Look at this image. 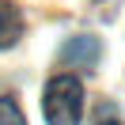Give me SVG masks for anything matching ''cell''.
I'll return each instance as SVG.
<instances>
[{
    "mask_svg": "<svg viewBox=\"0 0 125 125\" xmlns=\"http://www.w3.org/2000/svg\"><path fill=\"white\" fill-rule=\"evenodd\" d=\"M46 125H80L83 114V83L76 76H53L42 95Z\"/></svg>",
    "mask_w": 125,
    "mask_h": 125,
    "instance_id": "cell-1",
    "label": "cell"
},
{
    "mask_svg": "<svg viewBox=\"0 0 125 125\" xmlns=\"http://www.w3.org/2000/svg\"><path fill=\"white\" fill-rule=\"evenodd\" d=\"M102 57V42L95 34H76L61 46V61L64 64H76V68H95Z\"/></svg>",
    "mask_w": 125,
    "mask_h": 125,
    "instance_id": "cell-2",
    "label": "cell"
},
{
    "mask_svg": "<svg viewBox=\"0 0 125 125\" xmlns=\"http://www.w3.org/2000/svg\"><path fill=\"white\" fill-rule=\"evenodd\" d=\"M23 34V23H19V11L11 0H0V49L15 46V38Z\"/></svg>",
    "mask_w": 125,
    "mask_h": 125,
    "instance_id": "cell-3",
    "label": "cell"
},
{
    "mask_svg": "<svg viewBox=\"0 0 125 125\" xmlns=\"http://www.w3.org/2000/svg\"><path fill=\"white\" fill-rule=\"evenodd\" d=\"M0 125H27L23 110H19V102L11 99V95H4V99H0Z\"/></svg>",
    "mask_w": 125,
    "mask_h": 125,
    "instance_id": "cell-4",
    "label": "cell"
},
{
    "mask_svg": "<svg viewBox=\"0 0 125 125\" xmlns=\"http://www.w3.org/2000/svg\"><path fill=\"white\" fill-rule=\"evenodd\" d=\"M99 125H121V121H99Z\"/></svg>",
    "mask_w": 125,
    "mask_h": 125,
    "instance_id": "cell-5",
    "label": "cell"
}]
</instances>
